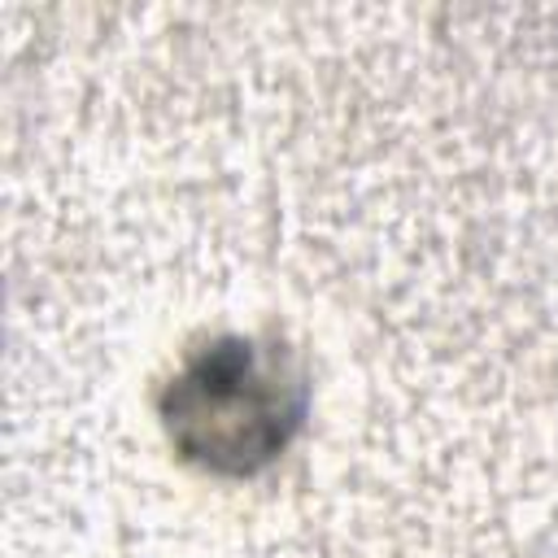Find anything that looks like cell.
<instances>
[{
	"instance_id": "cell-1",
	"label": "cell",
	"mask_w": 558,
	"mask_h": 558,
	"mask_svg": "<svg viewBox=\"0 0 558 558\" xmlns=\"http://www.w3.org/2000/svg\"><path fill=\"white\" fill-rule=\"evenodd\" d=\"M288 379L253 353V344L231 340L205 353L170 397L174 436L214 466H253L283 445L296 423L288 401Z\"/></svg>"
}]
</instances>
